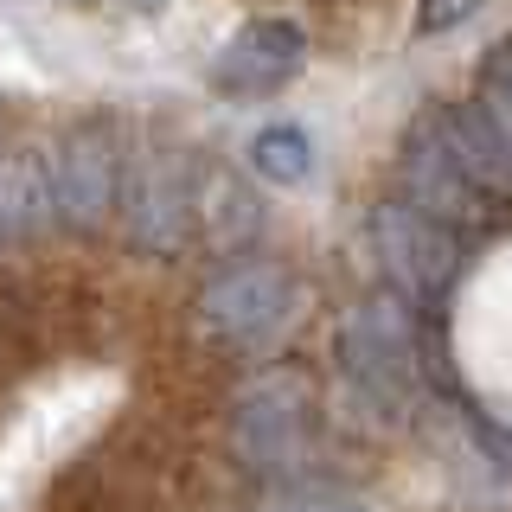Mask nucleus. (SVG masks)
I'll use <instances>...</instances> for the list:
<instances>
[{
    "mask_svg": "<svg viewBox=\"0 0 512 512\" xmlns=\"http://www.w3.org/2000/svg\"><path fill=\"white\" fill-rule=\"evenodd\" d=\"M333 359L378 416H410L423 397V327H416V308L391 288L346 308L333 333Z\"/></svg>",
    "mask_w": 512,
    "mask_h": 512,
    "instance_id": "f257e3e1",
    "label": "nucleus"
},
{
    "mask_svg": "<svg viewBox=\"0 0 512 512\" xmlns=\"http://www.w3.org/2000/svg\"><path fill=\"white\" fill-rule=\"evenodd\" d=\"M295 308H301V282L288 276V263H276V256H237V263H224L218 276L199 288L192 327L218 352L256 359V352H269L295 327Z\"/></svg>",
    "mask_w": 512,
    "mask_h": 512,
    "instance_id": "f03ea898",
    "label": "nucleus"
},
{
    "mask_svg": "<svg viewBox=\"0 0 512 512\" xmlns=\"http://www.w3.org/2000/svg\"><path fill=\"white\" fill-rule=\"evenodd\" d=\"M314 442V384L295 365H263L231 397V455L263 480L301 474Z\"/></svg>",
    "mask_w": 512,
    "mask_h": 512,
    "instance_id": "7ed1b4c3",
    "label": "nucleus"
},
{
    "mask_svg": "<svg viewBox=\"0 0 512 512\" xmlns=\"http://www.w3.org/2000/svg\"><path fill=\"white\" fill-rule=\"evenodd\" d=\"M365 237H372V256L391 295H404L410 308H442L448 301V288L461 276V237L448 224H436L404 199H378L372 218H365Z\"/></svg>",
    "mask_w": 512,
    "mask_h": 512,
    "instance_id": "20e7f679",
    "label": "nucleus"
},
{
    "mask_svg": "<svg viewBox=\"0 0 512 512\" xmlns=\"http://www.w3.org/2000/svg\"><path fill=\"white\" fill-rule=\"evenodd\" d=\"M122 135L103 116L71 122L64 135L45 148V173H52V218H64L71 231H96L116 212L122 192Z\"/></svg>",
    "mask_w": 512,
    "mask_h": 512,
    "instance_id": "39448f33",
    "label": "nucleus"
},
{
    "mask_svg": "<svg viewBox=\"0 0 512 512\" xmlns=\"http://www.w3.org/2000/svg\"><path fill=\"white\" fill-rule=\"evenodd\" d=\"M397 199L416 205V212H429L436 224H448L455 237L461 231H487V224L500 218V205H493L487 192L461 173V160L448 154L436 109H423L416 128L404 135V148H397Z\"/></svg>",
    "mask_w": 512,
    "mask_h": 512,
    "instance_id": "423d86ee",
    "label": "nucleus"
},
{
    "mask_svg": "<svg viewBox=\"0 0 512 512\" xmlns=\"http://www.w3.org/2000/svg\"><path fill=\"white\" fill-rule=\"evenodd\" d=\"M192 186L199 167H186L180 154H148L135 167H122L116 212L128 224V244L148 256H173L192 237Z\"/></svg>",
    "mask_w": 512,
    "mask_h": 512,
    "instance_id": "0eeeda50",
    "label": "nucleus"
},
{
    "mask_svg": "<svg viewBox=\"0 0 512 512\" xmlns=\"http://www.w3.org/2000/svg\"><path fill=\"white\" fill-rule=\"evenodd\" d=\"M301 58H308V39H301L295 20H250V26H237L231 39L218 45L212 90L218 96H237V103L276 96L282 84H295Z\"/></svg>",
    "mask_w": 512,
    "mask_h": 512,
    "instance_id": "6e6552de",
    "label": "nucleus"
},
{
    "mask_svg": "<svg viewBox=\"0 0 512 512\" xmlns=\"http://www.w3.org/2000/svg\"><path fill=\"white\" fill-rule=\"evenodd\" d=\"M52 224V173L45 148L32 141H0V250L32 244Z\"/></svg>",
    "mask_w": 512,
    "mask_h": 512,
    "instance_id": "1a4fd4ad",
    "label": "nucleus"
},
{
    "mask_svg": "<svg viewBox=\"0 0 512 512\" xmlns=\"http://www.w3.org/2000/svg\"><path fill=\"white\" fill-rule=\"evenodd\" d=\"M436 122H442V141H448V154L461 160V173L487 192L493 205H512V167H506V154L487 141V128L474 122V109L468 103H455V109H436Z\"/></svg>",
    "mask_w": 512,
    "mask_h": 512,
    "instance_id": "9d476101",
    "label": "nucleus"
},
{
    "mask_svg": "<svg viewBox=\"0 0 512 512\" xmlns=\"http://www.w3.org/2000/svg\"><path fill=\"white\" fill-rule=\"evenodd\" d=\"M244 160H250V173H256L263 186H308L320 154H314V135H308V128L269 122V128H256V135H250Z\"/></svg>",
    "mask_w": 512,
    "mask_h": 512,
    "instance_id": "9b49d317",
    "label": "nucleus"
},
{
    "mask_svg": "<svg viewBox=\"0 0 512 512\" xmlns=\"http://www.w3.org/2000/svg\"><path fill=\"white\" fill-rule=\"evenodd\" d=\"M256 512H372V506L340 493V487H276Z\"/></svg>",
    "mask_w": 512,
    "mask_h": 512,
    "instance_id": "f8f14e48",
    "label": "nucleus"
},
{
    "mask_svg": "<svg viewBox=\"0 0 512 512\" xmlns=\"http://www.w3.org/2000/svg\"><path fill=\"white\" fill-rule=\"evenodd\" d=\"M474 13H480V0H416V32H423V39H442V32L468 26Z\"/></svg>",
    "mask_w": 512,
    "mask_h": 512,
    "instance_id": "ddd939ff",
    "label": "nucleus"
},
{
    "mask_svg": "<svg viewBox=\"0 0 512 512\" xmlns=\"http://www.w3.org/2000/svg\"><path fill=\"white\" fill-rule=\"evenodd\" d=\"M474 90H493V96H506L512 103V32L500 45H487V58H480V77H474Z\"/></svg>",
    "mask_w": 512,
    "mask_h": 512,
    "instance_id": "4468645a",
    "label": "nucleus"
},
{
    "mask_svg": "<svg viewBox=\"0 0 512 512\" xmlns=\"http://www.w3.org/2000/svg\"><path fill=\"white\" fill-rule=\"evenodd\" d=\"M116 7H128V13H141V20H154V13H167V0H116Z\"/></svg>",
    "mask_w": 512,
    "mask_h": 512,
    "instance_id": "2eb2a0df",
    "label": "nucleus"
}]
</instances>
